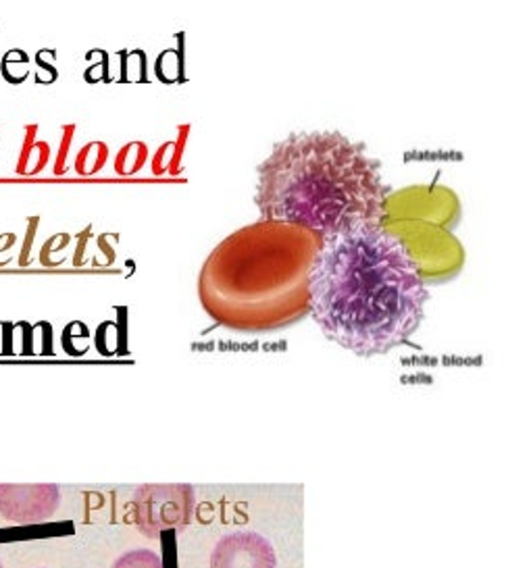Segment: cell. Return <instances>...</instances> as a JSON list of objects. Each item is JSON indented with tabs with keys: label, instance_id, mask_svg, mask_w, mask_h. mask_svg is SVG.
I'll return each instance as SVG.
<instances>
[{
	"label": "cell",
	"instance_id": "cell-4",
	"mask_svg": "<svg viewBox=\"0 0 506 568\" xmlns=\"http://www.w3.org/2000/svg\"><path fill=\"white\" fill-rule=\"evenodd\" d=\"M196 493L192 485H142L131 499L136 527L148 539L162 531L186 529L192 521Z\"/></svg>",
	"mask_w": 506,
	"mask_h": 568
},
{
	"label": "cell",
	"instance_id": "cell-3",
	"mask_svg": "<svg viewBox=\"0 0 506 568\" xmlns=\"http://www.w3.org/2000/svg\"><path fill=\"white\" fill-rule=\"evenodd\" d=\"M323 237L261 221L219 243L200 273L204 310L242 333L284 329L309 315V271Z\"/></svg>",
	"mask_w": 506,
	"mask_h": 568
},
{
	"label": "cell",
	"instance_id": "cell-12",
	"mask_svg": "<svg viewBox=\"0 0 506 568\" xmlns=\"http://www.w3.org/2000/svg\"><path fill=\"white\" fill-rule=\"evenodd\" d=\"M73 131H75V128H73V125H67V128H62V142H61V152H59V159H56V169H54V173H56V175H62V173H65V159H67L69 146H71V140H73Z\"/></svg>",
	"mask_w": 506,
	"mask_h": 568
},
{
	"label": "cell",
	"instance_id": "cell-8",
	"mask_svg": "<svg viewBox=\"0 0 506 568\" xmlns=\"http://www.w3.org/2000/svg\"><path fill=\"white\" fill-rule=\"evenodd\" d=\"M0 73L9 84H21L29 75V56L19 48L9 50L0 61Z\"/></svg>",
	"mask_w": 506,
	"mask_h": 568
},
{
	"label": "cell",
	"instance_id": "cell-2",
	"mask_svg": "<svg viewBox=\"0 0 506 568\" xmlns=\"http://www.w3.org/2000/svg\"><path fill=\"white\" fill-rule=\"evenodd\" d=\"M381 161L340 131H294L256 167L254 204L262 221L290 223L323 240L381 223L392 185Z\"/></svg>",
	"mask_w": 506,
	"mask_h": 568
},
{
	"label": "cell",
	"instance_id": "cell-11",
	"mask_svg": "<svg viewBox=\"0 0 506 568\" xmlns=\"http://www.w3.org/2000/svg\"><path fill=\"white\" fill-rule=\"evenodd\" d=\"M144 144H128L121 152H119L117 156V162H115V169L117 173L121 175H128V173H136L137 169H140V165L144 162Z\"/></svg>",
	"mask_w": 506,
	"mask_h": 568
},
{
	"label": "cell",
	"instance_id": "cell-1",
	"mask_svg": "<svg viewBox=\"0 0 506 568\" xmlns=\"http://www.w3.org/2000/svg\"><path fill=\"white\" fill-rule=\"evenodd\" d=\"M429 300L421 268L381 223L323 240L309 271V315L328 340L362 358L417 333Z\"/></svg>",
	"mask_w": 506,
	"mask_h": 568
},
{
	"label": "cell",
	"instance_id": "cell-6",
	"mask_svg": "<svg viewBox=\"0 0 506 568\" xmlns=\"http://www.w3.org/2000/svg\"><path fill=\"white\" fill-rule=\"evenodd\" d=\"M211 568H278L271 543L253 531L221 537L211 554Z\"/></svg>",
	"mask_w": 506,
	"mask_h": 568
},
{
	"label": "cell",
	"instance_id": "cell-13",
	"mask_svg": "<svg viewBox=\"0 0 506 568\" xmlns=\"http://www.w3.org/2000/svg\"><path fill=\"white\" fill-rule=\"evenodd\" d=\"M36 229H37V217H29V221H28V235H25L21 254H19V267H28V265H29V252H31V243H34Z\"/></svg>",
	"mask_w": 506,
	"mask_h": 568
},
{
	"label": "cell",
	"instance_id": "cell-14",
	"mask_svg": "<svg viewBox=\"0 0 506 568\" xmlns=\"http://www.w3.org/2000/svg\"><path fill=\"white\" fill-rule=\"evenodd\" d=\"M17 235L15 234H0V254L9 252V250L15 246Z\"/></svg>",
	"mask_w": 506,
	"mask_h": 568
},
{
	"label": "cell",
	"instance_id": "cell-15",
	"mask_svg": "<svg viewBox=\"0 0 506 568\" xmlns=\"http://www.w3.org/2000/svg\"><path fill=\"white\" fill-rule=\"evenodd\" d=\"M0 568H3V562H0Z\"/></svg>",
	"mask_w": 506,
	"mask_h": 568
},
{
	"label": "cell",
	"instance_id": "cell-7",
	"mask_svg": "<svg viewBox=\"0 0 506 568\" xmlns=\"http://www.w3.org/2000/svg\"><path fill=\"white\" fill-rule=\"evenodd\" d=\"M37 125H28L25 128L23 144H21V154L17 161V175H37L46 167L50 159V148L46 142H37Z\"/></svg>",
	"mask_w": 506,
	"mask_h": 568
},
{
	"label": "cell",
	"instance_id": "cell-10",
	"mask_svg": "<svg viewBox=\"0 0 506 568\" xmlns=\"http://www.w3.org/2000/svg\"><path fill=\"white\" fill-rule=\"evenodd\" d=\"M112 568H162V560L153 549H131L117 558Z\"/></svg>",
	"mask_w": 506,
	"mask_h": 568
},
{
	"label": "cell",
	"instance_id": "cell-9",
	"mask_svg": "<svg viewBox=\"0 0 506 568\" xmlns=\"http://www.w3.org/2000/svg\"><path fill=\"white\" fill-rule=\"evenodd\" d=\"M106 156H109V152H106L104 144H100V142L87 144V146L78 154L75 169H78L79 175L96 173V171H100V167H103L106 162Z\"/></svg>",
	"mask_w": 506,
	"mask_h": 568
},
{
	"label": "cell",
	"instance_id": "cell-5",
	"mask_svg": "<svg viewBox=\"0 0 506 568\" xmlns=\"http://www.w3.org/2000/svg\"><path fill=\"white\" fill-rule=\"evenodd\" d=\"M61 504L56 485H0V514L15 524L46 523Z\"/></svg>",
	"mask_w": 506,
	"mask_h": 568
}]
</instances>
